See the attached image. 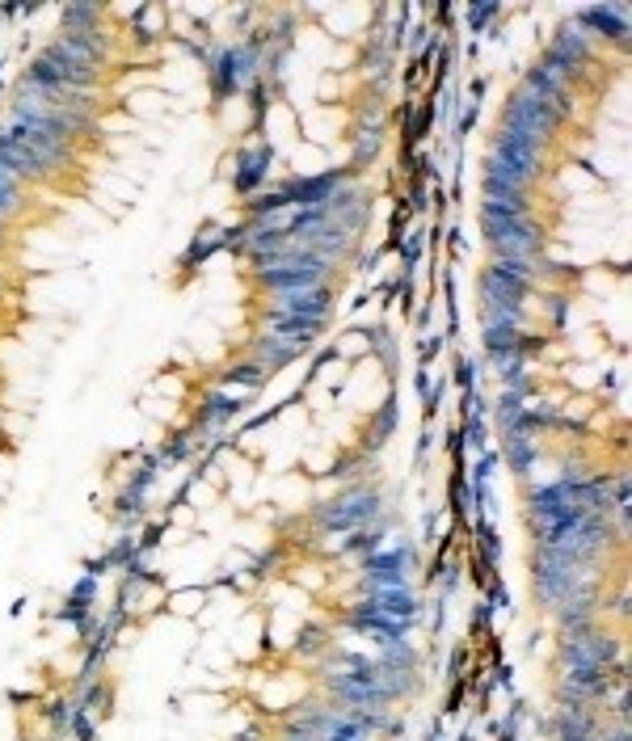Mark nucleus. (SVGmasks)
<instances>
[{"mask_svg": "<svg viewBox=\"0 0 632 741\" xmlns=\"http://www.w3.org/2000/svg\"><path fill=\"white\" fill-rule=\"evenodd\" d=\"M257 72V51L241 43V47H223L220 59L211 63V81H216V93H241Z\"/></svg>", "mask_w": 632, "mask_h": 741, "instance_id": "obj_1", "label": "nucleus"}, {"mask_svg": "<svg viewBox=\"0 0 632 741\" xmlns=\"http://www.w3.org/2000/svg\"><path fill=\"white\" fill-rule=\"evenodd\" d=\"M241 173H237V190L249 194L257 182H266V165H271V152L266 148H257V157H241Z\"/></svg>", "mask_w": 632, "mask_h": 741, "instance_id": "obj_2", "label": "nucleus"}, {"mask_svg": "<svg viewBox=\"0 0 632 741\" xmlns=\"http://www.w3.org/2000/svg\"><path fill=\"white\" fill-rule=\"evenodd\" d=\"M26 190L22 182H0V228H9L13 216H22V207H26Z\"/></svg>", "mask_w": 632, "mask_h": 741, "instance_id": "obj_3", "label": "nucleus"}]
</instances>
